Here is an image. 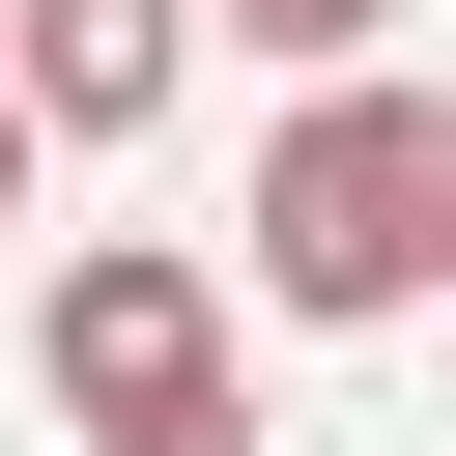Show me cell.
<instances>
[{
	"instance_id": "277c9868",
	"label": "cell",
	"mask_w": 456,
	"mask_h": 456,
	"mask_svg": "<svg viewBox=\"0 0 456 456\" xmlns=\"http://www.w3.org/2000/svg\"><path fill=\"white\" fill-rule=\"evenodd\" d=\"M370 28L399 0H228V57H285V86H370Z\"/></svg>"
},
{
	"instance_id": "3957f363",
	"label": "cell",
	"mask_w": 456,
	"mask_h": 456,
	"mask_svg": "<svg viewBox=\"0 0 456 456\" xmlns=\"http://www.w3.org/2000/svg\"><path fill=\"white\" fill-rule=\"evenodd\" d=\"M171 57H200L171 0H28V114H57V142H142V114H171Z\"/></svg>"
},
{
	"instance_id": "7a4b0ae2",
	"label": "cell",
	"mask_w": 456,
	"mask_h": 456,
	"mask_svg": "<svg viewBox=\"0 0 456 456\" xmlns=\"http://www.w3.org/2000/svg\"><path fill=\"white\" fill-rule=\"evenodd\" d=\"M28 370H57V428H86V456H256L228 285H200L171 228H86V256L28 285Z\"/></svg>"
},
{
	"instance_id": "6da1fadb",
	"label": "cell",
	"mask_w": 456,
	"mask_h": 456,
	"mask_svg": "<svg viewBox=\"0 0 456 456\" xmlns=\"http://www.w3.org/2000/svg\"><path fill=\"white\" fill-rule=\"evenodd\" d=\"M228 228H256V314H428L456 285V114L428 86H314Z\"/></svg>"
}]
</instances>
